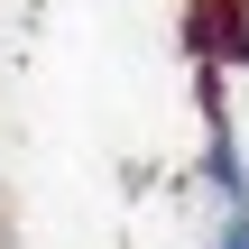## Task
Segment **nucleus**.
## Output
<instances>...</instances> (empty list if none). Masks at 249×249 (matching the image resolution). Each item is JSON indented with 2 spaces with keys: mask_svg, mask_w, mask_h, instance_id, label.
Returning <instances> with one entry per match:
<instances>
[{
  "mask_svg": "<svg viewBox=\"0 0 249 249\" xmlns=\"http://www.w3.org/2000/svg\"><path fill=\"white\" fill-rule=\"evenodd\" d=\"M213 249H249V213H222V231H213Z\"/></svg>",
  "mask_w": 249,
  "mask_h": 249,
  "instance_id": "nucleus-1",
  "label": "nucleus"
}]
</instances>
